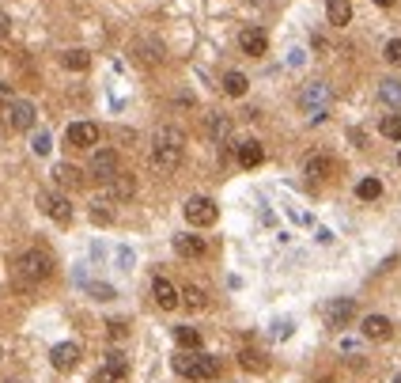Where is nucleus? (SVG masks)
I'll use <instances>...</instances> for the list:
<instances>
[{
  "mask_svg": "<svg viewBox=\"0 0 401 383\" xmlns=\"http://www.w3.org/2000/svg\"><path fill=\"white\" fill-rule=\"evenodd\" d=\"M35 122H38L35 103H27V99H12V103H8V126H12V129L27 133V129H35Z\"/></svg>",
  "mask_w": 401,
  "mask_h": 383,
  "instance_id": "9",
  "label": "nucleus"
},
{
  "mask_svg": "<svg viewBox=\"0 0 401 383\" xmlns=\"http://www.w3.org/2000/svg\"><path fill=\"white\" fill-rule=\"evenodd\" d=\"M152 296H155V304H159L163 311H174L178 304H182V292H178L166 277H155L152 281Z\"/></svg>",
  "mask_w": 401,
  "mask_h": 383,
  "instance_id": "14",
  "label": "nucleus"
},
{
  "mask_svg": "<svg viewBox=\"0 0 401 383\" xmlns=\"http://www.w3.org/2000/svg\"><path fill=\"white\" fill-rule=\"evenodd\" d=\"M352 319H356V300L341 296V300H329V304H326V326H333V331L349 326Z\"/></svg>",
  "mask_w": 401,
  "mask_h": 383,
  "instance_id": "11",
  "label": "nucleus"
},
{
  "mask_svg": "<svg viewBox=\"0 0 401 383\" xmlns=\"http://www.w3.org/2000/svg\"><path fill=\"white\" fill-rule=\"evenodd\" d=\"M0 103H12V84H0Z\"/></svg>",
  "mask_w": 401,
  "mask_h": 383,
  "instance_id": "38",
  "label": "nucleus"
},
{
  "mask_svg": "<svg viewBox=\"0 0 401 383\" xmlns=\"http://www.w3.org/2000/svg\"><path fill=\"white\" fill-rule=\"evenodd\" d=\"M38 209L50 216V221H57V224H69L72 221V205H69V198L64 194H57V190H42L38 194Z\"/></svg>",
  "mask_w": 401,
  "mask_h": 383,
  "instance_id": "6",
  "label": "nucleus"
},
{
  "mask_svg": "<svg viewBox=\"0 0 401 383\" xmlns=\"http://www.w3.org/2000/svg\"><path fill=\"white\" fill-rule=\"evenodd\" d=\"M292 334V323H276V338H288Z\"/></svg>",
  "mask_w": 401,
  "mask_h": 383,
  "instance_id": "39",
  "label": "nucleus"
},
{
  "mask_svg": "<svg viewBox=\"0 0 401 383\" xmlns=\"http://www.w3.org/2000/svg\"><path fill=\"white\" fill-rule=\"evenodd\" d=\"M84 289H87V296H91V300H103V304H106V300H114V296H118V292H114V289H110V284H103V281H87V284H84Z\"/></svg>",
  "mask_w": 401,
  "mask_h": 383,
  "instance_id": "32",
  "label": "nucleus"
},
{
  "mask_svg": "<svg viewBox=\"0 0 401 383\" xmlns=\"http://www.w3.org/2000/svg\"><path fill=\"white\" fill-rule=\"evenodd\" d=\"M118 171H121V163H118V152L114 148H95L91 152V163H87V174H91V179L110 182Z\"/></svg>",
  "mask_w": 401,
  "mask_h": 383,
  "instance_id": "5",
  "label": "nucleus"
},
{
  "mask_svg": "<svg viewBox=\"0 0 401 383\" xmlns=\"http://www.w3.org/2000/svg\"><path fill=\"white\" fill-rule=\"evenodd\" d=\"M329 103H333V91H329V84H322V80H310L303 91H299V106L307 111L310 122H326V114H329Z\"/></svg>",
  "mask_w": 401,
  "mask_h": 383,
  "instance_id": "4",
  "label": "nucleus"
},
{
  "mask_svg": "<svg viewBox=\"0 0 401 383\" xmlns=\"http://www.w3.org/2000/svg\"><path fill=\"white\" fill-rule=\"evenodd\" d=\"M239 50L247 53V57H265V53H269V35H265L261 27L239 30Z\"/></svg>",
  "mask_w": 401,
  "mask_h": 383,
  "instance_id": "10",
  "label": "nucleus"
},
{
  "mask_svg": "<svg viewBox=\"0 0 401 383\" xmlns=\"http://www.w3.org/2000/svg\"><path fill=\"white\" fill-rule=\"evenodd\" d=\"M174 250L182 258H205V250H208V243L200 235H174Z\"/></svg>",
  "mask_w": 401,
  "mask_h": 383,
  "instance_id": "20",
  "label": "nucleus"
},
{
  "mask_svg": "<svg viewBox=\"0 0 401 383\" xmlns=\"http://www.w3.org/2000/svg\"><path fill=\"white\" fill-rule=\"evenodd\" d=\"M356 198H360V201H378V198H383V182H378V179H360V182H356Z\"/></svg>",
  "mask_w": 401,
  "mask_h": 383,
  "instance_id": "29",
  "label": "nucleus"
},
{
  "mask_svg": "<svg viewBox=\"0 0 401 383\" xmlns=\"http://www.w3.org/2000/svg\"><path fill=\"white\" fill-rule=\"evenodd\" d=\"M171 365H174V372L182 379H216L220 376V360L197 353V349H193V353H178Z\"/></svg>",
  "mask_w": 401,
  "mask_h": 383,
  "instance_id": "3",
  "label": "nucleus"
},
{
  "mask_svg": "<svg viewBox=\"0 0 401 383\" xmlns=\"http://www.w3.org/2000/svg\"><path fill=\"white\" fill-rule=\"evenodd\" d=\"M53 179H57L64 190H80V186H84V171L72 167V163H57V167H53Z\"/></svg>",
  "mask_w": 401,
  "mask_h": 383,
  "instance_id": "21",
  "label": "nucleus"
},
{
  "mask_svg": "<svg viewBox=\"0 0 401 383\" xmlns=\"http://www.w3.org/2000/svg\"><path fill=\"white\" fill-rule=\"evenodd\" d=\"M106 186V198L110 201H129L132 198V194H137V182H132V174H114V179H110V182H103Z\"/></svg>",
  "mask_w": 401,
  "mask_h": 383,
  "instance_id": "17",
  "label": "nucleus"
},
{
  "mask_svg": "<svg viewBox=\"0 0 401 383\" xmlns=\"http://www.w3.org/2000/svg\"><path fill=\"white\" fill-rule=\"evenodd\" d=\"M216 216H220V209H216L213 198H189V201H186V221L193 224V228L216 224Z\"/></svg>",
  "mask_w": 401,
  "mask_h": 383,
  "instance_id": "8",
  "label": "nucleus"
},
{
  "mask_svg": "<svg viewBox=\"0 0 401 383\" xmlns=\"http://www.w3.org/2000/svg\"><path fill=\"white\" fill-rule=\"evenodd\" d=\"M61 65H64V69H72V72H87L91 53H87V50H64L61 53Z\"/></svg>",
  "mask_w": 401,
  "mask_h": 383,
  "instance_id": "24",
  "label": "nucleus"
},
{
  "mask_svg": "<svg viewBox=\"0 0 401 383\" xmlns=\"http://www.w3.org/2000/svg\"><path fill=\"white\" fill-rule=\"evenodd\" d=\"M182 304H186V308H193V311H205L208 308V292L200 289V284H186V289H182Z\"/></svg>",
  "mask_w": 401,
  "mask_h": 383,
  "instance_id": "23",
  "label": "nucleus"
},
{
  "mask_svg": "<svg viewBox=\"0 0 401 383\" xmlns=\"http://www.w3.org/2000/svg\"><path fill=\"white\" fill-rule=\"evenodd\" d=\"M132 53H137V65H148V69H155V65L163 61V42L159 38H137Z\"/></svg>",
  "mask_w": 401,
  "mask_h": 383,
  "instance_id": "15",
  "label": "nucleus"
},
{
  "mask_svg": "<svg viewBox=\"0 0 401 383\" xmlns=\"http://www.w3.org/2000/svg\"><path fill=\"white\" fill-rule=\"evenodd\" d=\"M239 365L247 368V372H265V368H269V357L258 353V349H242V353H239Z\"/></svg>",
  "mask_w": 401,
  "mask_h": 383,
  "instance_id": "27",
  "label": "nucleus"
},
{
  "mask_svg": "<svg viewBox=\"0 0 401 383\" xmlns=\"http://www.w3.org/2000/svg\"><path fill=\"white\" fill-rule=\"evenodd\" d=\"M247 87H250V80L242 72H224V95H231V99H242V95H247Z\"/></svg>",
  "mask_w": 401,
  "mask_h": 383,
  "instance_id": "25",
  "label": "nucleus"
},
{
  "mask_svg": "<svg viewBox=\"0 0 401 383\" xmlns=\"http://www.w3.org/2000/svg\"><path fill=\"white\" fill-rule=\"evenodd\" d=\"M182 152H186V133L178 126H159L152 133V148H148V160L152 167L159 171H174L182 163Z\"/></svg>",
  "mask_w": 401,
  "mask_h": 383,
  "instance_id": "1",
  "label": "nucleus"
},
{
  "mask_svg": "<svg viewBox=\"0 0 401 383\" xmlns=\"http://www.w3.org/2000/svg\"><path fill=\"white\" fill-rule=\"evenodd\" d=\"M106 334L114 338V342H121V338L129 334V323H121V319H110V323H106Z\"/></svg>",
  "mask_w": 401,
  "mask_h": 383,
  "instance_id": "36",
  "label": "nucleus"
},
{
  "mask_svg": "<svg viewBox=\"0 0 401 383\" xmlns=\"http://www.w3.org/2000/svg\"><path fill=\"white\" fill-rule=\"evenodd\" d=\"M397 163H401V156H397Z\"/></svg>",
  "mask_w": 401,
  "mask_h": 383,
  "instance_id": "42",
  "label": "nucleus"
},
{
  "mask_svg": "<svg viewBox=\"0 0 401 383\" xmlns=\"http://www.w3.org/2000/svg\"><path fill=\"white\" fill-rule=\"evenodd\" d=\"M208 137H213L216 145H224V140L231 137V118L227 114H213V118H208Z\"/></svg>",
  "mask_w": 401,
  "mask_h": 383,
  "instance_id": "26",
  "label": "nucleus"
},
{
  "mask_svg": "<svg viewBox=\"0 0 401 383\" xmlns=\"http://www.w3.org/2000/svg\"><path fill=\"white\" fill-rule=\"evenodd\" d=\"M378 99H383L386 106H394V111H401V84L397 80H383L378 84Z\"/></svg>",
  "mask_w": 401,
  "mask_h": 383,
  "instance_id": "28",
  "label": "nucleus"
},
{
  "mask_svg": "<svg viewBox=\"0 0 401 383\" xmlns=\"http://www.w3.org/2000/svg\"><path fill=\"white\" fill-rule=\"evenodd\" d=\"M125 376H129L125 353H121V349H110V353H106V365L95 372V383H125Z\"/></svg>",
  "mask_w": 401,
  "mask_h": 383,
  "instance_id": "7",
  "label": "nucleus"
},
{
  "mask_svg": "<svg viewBox=\"0 0 401 383\" xmlns=\"http://www.w3.org/2000/svg\"><path fill=\"white\" fill-rule=\"evenodd\" d=\"M235 160H239V167H261V163H265L261 140H239V145H235Z\"/></svg>",
  "mask_w": 401,
  "mask_h": 383,
  "instance_id": "16",
  "label": "nucleus"
},
{
  "mask_svg": "<svg viewBox=\"0 0 401 383\" xmlns=\"http://www.w3.org/2000/svg\"><path fill=\"white\" fill-rule=\"evenodd\" d=\"M12 273H16L19 289H35V284L53 277V258L42 247H30V250H23V255L12 262Z\"/></svg>",
  "mask_w": 401,
  "mask_h": 383,
  "instance_id": "2",
  "label": "nucleus"
},
{
  "mask_svg": "<svg viewBox=\"0 0 401 383\" xmlns=\"http://www.w3.org/2000/svg\"><path fill=\"white\" fill-rule=\"evenodd\" d=\"M30 148H35V156H50V148H53L50 133H35V140H30Z\"/></svg>",
  "mask_w": 401,
  "mask_h": 383,
  "instance_id": "34",
  "label": "nucleus"
},
{
  "mask_svg": "<svg viewBox=\"0 0 401 383\" xmlns=\"http://www.w3.org/2000/svg\"><path fill=\"white\" fill-rule=\"evenodd\" d=\"M174 342L182 349H200V331L197 326H174Z\"/></svg>",
  "mask_w": 401,
  "mask_h": 383,
  "instance_id": "30",
  "label": "nucleus"
},
{
  "mask_svg": "<svg viewBox=\"0 0 401 383\" xmlns=\"http://www.w3.org/2000/svg\"><path fill=\"white\" fill-rule=\"evenodd\" d=\"M378 133L386 140H401V114H386L383 122H378Z\"/></svg>",
  "mask_w": 401,
  "mask_h": 383,
  "instance_id": "31",
  "label": "nucleus"
},
{
  "mask_svg": "<svg viewBox=\"0 0 401 383\" xmlns=\"http://www.w3.org/2000/svg\"><path fill=\"white\" fill-rule=\"evenodd\" d=\"M326 19H329V27H349L352 23V0H326Z\"/></svg>",
  "mask_w": 401,
  "mask_h": 383,
  "instance_id": "19",
  "label": "nucleus"
},
{
  "mask_svg": "<svg viewBox=\"0 0 401 383\" xmlns=\"http://www.w3.org/2000/svg\"><path fill=\"white\" fill-rule=\"evenodd\" d=\"M91 221H95V224H110V221H114V213L106 209V201H95V205H91Z\"/></svg>",
  "mask_w": 401,
  "mask_h": 383,
  "instance_id": "35",
  "label": "nucleus"
},
{
  "mask_svg": "<svg viewBox=\"0 0 401 383\" xmlns=\"http://www.w3.org/2000/svg\"><path fill=\"white\" fill-rule=\"evenodd\" d=\"M363 338H371V342H386L390 334H394V323L386 319V315H367V319L360 323Z\"/></svg>",
  "mask_w": 401,
  "mask_h": 383,
  "instance_id": "18",
  "label": "nucleus"
},
{
  "mask_svg": "<svg viewBox=\"0 0 401 383\" xmlns=\"http://www.w3.org/2000/svg\"><path fill=\"white\" fill-rule=\"evenodd\" d=\"M50 365L57 368V372H69L80 365V345L76 342H61V345H53L50 349Z\"/></svg>",
  "mask_w": 401,
  "mask_h": 383,
  "instance_id": "13",
  "label": "nucleus"
},
{
  "mask_svg": "<svg viewBox=\"0 0 401 383\" xmlns=\"http://www.w3.org/2000/svg\"><path fill=\"white\" fill-rule=\"evenodd\" d=\"M329 171H333V160L329 156H310L303 163V174L310 182H322V179H329Z\"/></svg>",
  "mask_w": 401,
  "mask_h": 383,
  "instance_id": "22",
  "label": "nucleus"
},
{
  "mask_svg": "<svg viewBox=\"0 0 401 383\" xmlns=\"http://www.w3.org/2000/svg\"><path fill=\"white\" fill-rule=\"evenodd\" d=\"M375 4H378V8H394L397 0H375Z\"/></svg>",
  "mask_w": 401,
  "mask_h": 383,
  "instance_id": "40",
  "label": "nucleus"
},
{
  "mask_svg": "<svg viewBox=\"0 0 401 383\" xmlns=\"http://www.w3.org/2000/svg\"><path fill=\"white\" fill-rule=\"evenodd\" d=\"M383 57H386L390 65H397V69H401V38H390V42H386Z\"/></svg>",
  "mask_w": 401,
  "mask_h": 383,
  "instance_id": "33",
  "label": "nucleus"
},
{
  "mask_svg": "<svg viewBox=\"0 0 401 383\" xmlns=\"http://www.w3.org/2000/svg\"><path fill=\"white\" fill-rule=\"evenodd\" d=\"M12 35V19H8V12H0V38Z\"/></svg>",
  "mask_w": 401,
  "mask_h": 383,
  "instance_id": "37",
  "label": "nucleus"
},
{
  "mask_svg": "<svg viewBox=\"0 0 401 383\" xmlns=\"http://www.w3.org/2000/svg\"><path fill=\"white\" fill-rule=\"evenodd\" d=\"M64 140H69L72 148H91V145H98V126L95 122H72Z\"/></svg>",
  "mask_w": 401,
  "mask_h": 383,
  "instance_id": "12",
  "label": "nucleus"
},
{
  "mask_svg": "<svg viewBox=\"0 0 401 383\" xmlns=\"http://www.w3.org/2000/svg\"><path fill=\"white\" fill-rule=\"evenodd\" d=\"M394 383H401V376H397V379H394Z\"/></svg>",
  "mask_w": 401,
  "mask_h": 383,
  "instance_id": "41",
  "label": "nucleus"
}]
</instances>
